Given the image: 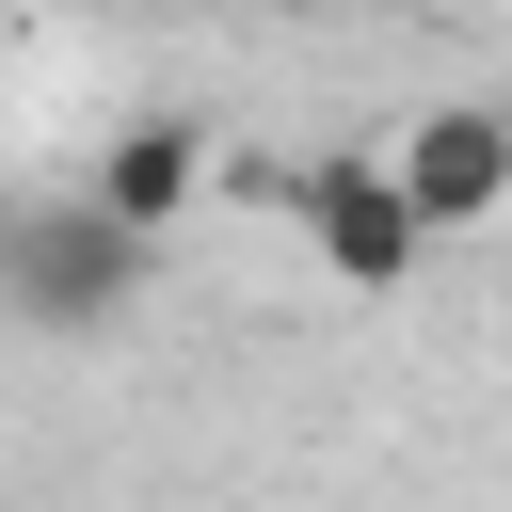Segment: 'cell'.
<instances>
[{
    "instance_id": "6da1fadb",
    "label": "cell",
    "mask_w": 512,
    "mask_h": 512,
    "mask_svg": "<svg viewBox=\"0 0 512 512\" xmlns=\"http://www.w3.org/2000/svg\"><path fill=\"white\" fill-rule=\"evenodd\" d=\"M144 288H160L144 224H112L96 192H0V304L32 336H112Z\"/></svg>"
},
{
    "instance_id": "3957f363",
    "label": "cell",
    "mask_w": 512,
    "mask_h": 512,
    "mask_svg": "<svg viewBox=\"0 0 512 512\" xmlns=\"http://www.w3.org/2000/svg\"><path fill=\"white\" fill-rule=\"evenodd\" d=\"M384 176L416 192L432 240H480V224L512 208V128H496V96H432L416 128H384Z\"/></svg>"
},
{
    "instance_id": "7a4b0ae2",
    "label": "cell",
    "mask_w": 512,
    "mask_h": 512,
    "mask_svg": "<svg viewBox=\"0 0 512 512\" xmlns=\"http://www.w3.org/2000/svg\"><path fill=\"white\" fill-rule=\"evenodd\" d=\"M288 224H304L320 288H352V304H384V288H416V272H432V224H416V192L384 176V144L304 160V176H288Z\"/></svg>"
},
{
    "instance_id": "277c9868",
    "label": "cell",
    "mask_w": 512,
    "mask_h": 512,
    "mask_svg": "<svg viewBox=\"0 0 512 512\" xmlns=\"http://www.w3.org/2000/svg\"><path fill=\"white\" fill-rule=\"evenodd\" d=\"M112 224H144V240H176L192 224V192H208V128L192 112H128L112 144H96V176H80Z\"/></svg>"
}]
</instances>
